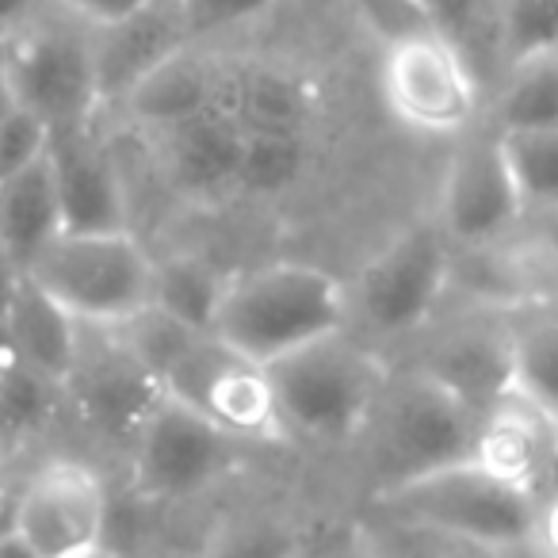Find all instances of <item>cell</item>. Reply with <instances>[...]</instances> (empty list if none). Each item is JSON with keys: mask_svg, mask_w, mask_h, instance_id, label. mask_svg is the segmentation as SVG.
Returning a JSON list of instances; mask_svg holds the SVG:
<instances>
[{"mask_svg": "<svg viewBox=\"0 0 558 558\" xmlns=\"http://www.w3.org/2000/svg\"><path fill=\"white\" fill-rule=\"evenodd\" d=\"M349 326V283L326 268L288 260L230 276L210 333L241 349L245 356L271 364Z\"/></svg>", "mask_w": 558, "mask_h": 558, "instance_id": "6da1fadb", "label": "cell"}, {"mask_svg": "<svg viewBox=\"0 0 558 558\" xmlns=\"http://www.w3.org/2000/svg\"><path fill=\"white\" fill-rule=\"evenodd\" d=\"M276 402L291 440L314 448H352L364 436L390 367L352 326L268 364Z\"/></svg>", "mask_w": 558, "mask_h": 558, "instance_id": "7a4b0ae2", "label": "cell"}, {"mask_svg": "<svg viewBox=\"0 0 558 558\" xmlns=\"http://www.w3.org/2000/svg\"><path fill=\"white\" fill-rule=\"evenodd\" d=\"M379 505L398 524L463 547H532L535 494L497 478L474 459H459L383 489Z\"/></svg>", "mask_w": 558, "mask_h": 558, "instance_id": "3957f363", "label": "cell"}, {"mask_svg": "<svg viewBox=\"0 0 558 558\" xmlns=\"http://www.w3.org/2000/svg\"><path fill=\"white\" fill-rule=\"evenodd\" d=\"M478 413L425 367L390 372L360 444L372 456L379 494L436 466L471 459Z\"/></svg>", "mask_w": 558, "mask_h": 558, "instance_id": "277c9868", "label": "cell"}, {"mask_svg": "<svg viewBox=\"0 0 558 558\" xmlns=\"http://www.w3.org/2000/svg\"><path fill=\"white\" fill-rule=\"evenodd\" d=\"M4 77L20 108L54 126L85 123L104 111L96 77V24L58 0L39 9L4 35Z\"/></svg>", "mask_w": 558, "mask_h": 558, "instance_id": "5b68a950", "label": "cell"}, {"mask_svg": "<svg viewBox=\"0 0 558 558\" xmlns=\"http://www.w3.org/2000/svg\"><path fill=\"white\" fill-rule=\"evenodd\" d=\"M154 256L131 230H62L27 268L81 326H126L154 306Z\"/></svg>", "mask_w": 558, "mask_h": 558, "instance_id": "8992f818", "label": "cell"}, {"mask_svg": "<svg viewBox=\"0 0 558 558\" xmlns=\"http://www.w3.org/2000/svg\"><path fill=\"white\" fill-rule=\"evenodd\" d=\"M165 379L119 329L81 326L77 356L62 383V402L85 440L111 456H131L146 421L165 402Z\"/></svg>", "mask_w": 558, "mask_h": 558, "instance_id": "52a82bcc", "label": "cell"}, {"mask_svg": "<svg viewBox=\"0 0 558 558\" xmlns=\"http://www.w3.org/2000/svg\"><path fill=\"white\" fill-rule=\"evenodd\" d=\"M165 390L215 421L238 444H288L268 364L245 356L215 333H195L165 367Z\"/></svg>", "mask_w": 558, "mask_h": 558, "instance_id": "ba28073f", "label": "cell"}, {"mask_svg": "<svg viewBox=\"0 0 558 558\" xmlns=\"http://www.w3.org/2000/svg\"><path fill=\"white\" fill-rule=\"evenodd\" d=\"M451 279V238L421 222L379 248L349 283L352 326L372 337H410L433 318Z\"/></svg>", "mask_w": 558, "mask_h": 558, "instance_id": "9c48e42d", "label": "cell"}, {"mask_svg": "<svg viewBox=\"0 0 558 558\" xmlns=\"http://www.w3.org/2000/svg\"><path fill=\"white\" fill-rule=\"evenodd\" d=\"M379 81L398 123L421 134H463L478 116V81L466 50L436 27L387 39Z\"/></svg>", "mask_w": 558, "mask_h": 558, "instance_id": "30bf717a", "label": "cell"}, {"mask_svg": "<svg viewBox=\"0 0 558 558\" xmlns=\"http://www.w3.org/2000/svg\"><path fill=\"white\" fill-rule=\"evenodd\" d=\"M111 527V494L100 466L85 456H47L27 466L20 539L32 558L100 555Z\"/></svg>", "mask_w": 558, "mask_h": 558, "instance_id": "8fae6325", "label": "cell"}, {"mask_svg": "<svg viewBox=\"0 0 558 558\" xmlns=\"http://www.w3.org/2000/svg\"><path fill=\"white\" fill-rule=\"evenodd\" d=\"M238 440L192 405L165 395L126 456L134 497L149 505H180L210 489L233 463Z\"/></svg>", "mask_w": 558, "mask_h": 558, "instance_id": "7c38bea8", "label": "cell"}, {"mask_svg": "<svg viewBox=\"0 0 558 558\" xmlns=\"http://www.w3.org/2000/svg\"><path fill=\"white\" fill-rule=\"evenodd\" d=\"M524 215V199L512 180L501 131L471 134L451 154L440 187V226L456 245L482 248L501 241Z\"/></svg>", "mask_w": 558, "mask_h": 558, "instance_id": "4fadbf2b", "label": "cell"}, {"mask_svg": "<svg viewBox=\"0 0 558 558\" xmlns=\"http://www.w3.org/2000/svg\"><path fill=\"white\" fill-rule=\"evenodd\" d=\"M47 157L58 180L65 230H131L123 169L111 142L96 131V119L54 126Z\"/></svg>", "mask_w": 558, "mask_h": 558, "instance_id": "5bb4252c", "label": "cell"}, {"mask_svg": "<svg viewBox=\"0 0 558 558\" xmlns=\"http://www.w3.org/2000/svg\"><path fill=\"white\" fill-rule=\"evenodd\" d=\"M195 43L184 0H149L146 9L96 27V77L100 104L116 108L149 70Z\"/></svg>", "mask_w": 558, "mask_h": 558, "instance_id": "9a60e30c", "label": "cell"}, {"mask_svg": "<svg viewBox=\"0 0 558 558\" xmlns=\"http://www.w3.org/2000/svg\"><path fill=\"white\" fill-rule=\"evenodd\" d=\"M474 463L494 471L512 486L539 489L558 471V425L555 417L527 402L524 395L509 390L494 405L478 413L474 428Z\"/></svg>", "mask_w": 558, "mask_h": 558, "instance_id": "2e32d148", "label": "cell"}, {"mask_svg": "<svg viewBox=\"0 0 558 558\" xmlns=\"http://www.w3.org/2000/svg\"><path fill=\"white\" fill-rule=\"evenodd\" d=\"M154 142L157 165L177 192L207 199V195H222L238 187L241 146H245V126L238 119L207 108L199 116L157 131Z\"/></svg>", "mask_w": 558, "mask_h": 558, "instance_id": "e0dca14e", "label": "cell"}, {"mask_svg": "<svg viewBox=\"0 0 558 558\" xmlns=\"http://www.w3.org/2000/svg\"><path fill=\"white\" fill-rule=\"evenodd\" d=\"M421 367L448 383L474 413H482L512 390V326L505 329L471 322V326L451 329L448 337L436 341Z\"/></svg>", "mask_w": 558, "mask_h": 558, "instance_id": "ac0fdd59", "label": "cell"}, {"mask_svg": "<svg viewBox=\"0 0 558 558\" xmlns=\"http://www.w3.org/2000/svg\"><path fill=\"white\" fill-rule=\"evenodd\" d=\"M215 70H218V58H210L199 47V39H195L184 50H177L172 58H165L157 70H149L116 108H123V116L138 131L157 134L165 126L180 123V119H192L210 108Z\"/></svg>", "mask_w": 558, "mask_h": 558, "instance_id": "d6986e66", "label": "cell"}, {"mask_svg": "<svg viewBox=\"0 0 558 558\" xmlns=\"http://www.w3.org/2000/svg\"><path fill=\"white\" fill-rule=\"evenodd\" d=\"M0 333L9 337V344L27 364L39 367L54 383H65L73 356H77L81 322L47 288H39L27 271L16 279V288H12L4 318H0Z\"/></svg>", "mask_w": 558, "mask_h": 558, "instance_id": "ffe728a7", "label": "cell"}, {"mask_svg": "<svg viewBox=\"0 0 558 558\" xmlns=\"http://www.w3.org/2000/svg\"><path fill=\"white\" fill-rule=\"evenodd\" d=\"M65 230L58 180L50 157H35L27 169L0 184V241L9 248L20 271L35 264V256Z\"/></svg>", "mask_w": 558, "mask_h": 558, "instance_id": "44dd1931", "label": "cell"}, {"mask_svg": "<svg viewBox=\"0 0 558 558\" xmlns=\"http://www.w3.org/2000/svg\"><path fill=\"white\" fill-rule=\"evenodd\" d=\"M65 413L62 383L32 367L9 337L0 333V444L4 451H27Z\"/></svg>", "mask_w": 558, "mask_h": 558, "instance_id": "7402d4cb", "label": "cell"}, {"mask_svg": "<svg viewBox=\"0 0 558 558\" xmlns=\"http://www.w3.org/2000/svg\"><path fill=\"white\" fill-rule=\"evenodd\" d=\"M314 88L303 73L271 62H238V123L260 131H306Z\"/></svg>", "mask_w": 558, "mask_h": 558, "instance_id": "603a6c76", "label": "cell"}, {"mask_svg": "<svg viewBox=\"0 0 558 558\" xmlns=\"http://www.w3.org/2000/svg\"><path fill=\"white\" fill-rule=\"evenodd\" d=\"M226 283H230V276H222L215 264L199 260V256H165L154 264V306L169 318L199 329V333H210Z\"/></svg>", "mask_w": 558, "mask_h": 558, "instance_id": "cb8c5ba5", "label": "cell"}, {"mask_svg": "<svg viewBox=\"0 0 558 558\" xmlns=\"http://www.w3.org/2000/svg\"><path fill=\"white\" fill-rule=\"evenodd\" d=\"M512 390L558 425V306L512 326Z\"/></svg>", "mask_w": 558, "mask_h": 558, "instance_id": "d4e9b609", "label": "cell"}, {"mask_svg": "<svg viewBox=\"0 0 558 558\" xmlns=\"http://www.w3.org/2000/svg\"><path fill=\"white\" fill-rule=\"evenodd\" d=\"M306 172V142L303 131H260L245 126L241 146L238 187L245 195H283L303 180Z\"/></svg>", "mask_w": 558, "mask_h": 558, "instance_id": "484cf974", "label": "cell"}, {"mask_svg": "<svg viewBox=\"0 0 558 558\" xmlns=\"http://www.w3.org/2000/svg\"><path fill=\"white\" fill-rule=\"evenodd\" d=\"M494 116L497 131L558 126V50L509 65V81L497 96Z\"/></svg>", "mask_w": 558, "mask_h": 558, "instance_id": "4316f807", "label": "cell"}, {"mask_svg": "<svg viewBox=\"0 0 558 558\" xmlns=\"http://www.w3.org/2000/svg\"><path fill=\"white\" fill-rule=\"evenodd\" d=\"M501 146L509 157L512 180L520 187L524 210L558 207V126L539 131H501Z\"/></svg>", "mask_w": 558, "mask_h": 558, "instance_id": "83f0119b", "label": "cell"}, {"mask_svg": "<svg viewBox=\"0 0 558 558\" xmlns=\"http://www.w3.org/2000/svg\"><path fill=\"white\" fill-rule=\"evenodd\" d=\"M494 39L505 65L558 50V0H494Z\"/></svg>", "mask_w": 558, "mask_h": 558, "instance_id": "f1b7e54d", "label": "cell"}, {"mask_svg": "<svg viewBox=\"0 0 558 558\" xmlns=\"http://www.w3.org/2000/svg\"><path fill=\"white\" fill-rule=\"evenodd\" d=\"M47 142H50V126L35 111L16 104L4 116V123H0V184L16 177L20 169H27L35 157L47 154Z\"/></svg>", "mask_w": 558, "mask_h": 558, "instance_id": "f546056e", "label": "cell"}, {"mask_svg": "<svg viewBox=\"0 0 558 558\" xmlns=\"http://www.w3.org/2000/svg\"><path fill=\"white\" fill-rule=\"evenodd\" d=\"M27 451H4L0 456V555H27L24 539H20V501H24V482H27Z\"/></svg>", "mask_w": 558, "mask_h": 558, "instance_id": "4dcf8cb0", "label": "cell"}, {"mask_svg": "<svg viewBox=\"0 0 558 558\" xmlns=\"http://www.w3.org/2000/svg\"><path fill=\"white\" fill-rule=\"evenodd\" d=\"M271 4H279V0H184L187 24H192V35L199 43L207 35L230 32V27H241L248 20L264 16Z\"/></svg>", "mask_w": 558, "mask_h": 558, "instance_id": "1f68e13d", "label": "cell"}, {"mask_svg": "<svg viewBox=\"0 0 558 558\" xmlns=\"http://www.w3.org/2000/svg\"><path fill=\"white\" fill-rule=\"evenodd\" d=\"M421 9H425L428 24L436 32H444L448 39H456L463 47L474 35V27H478L486 0H421Z\"/></svg>", "mask_w": 558, "mask_h": 558, "instance_id": "d6a6232c", "label": "cell"}, {"mask_svg": "<svg viewBox=\"0 0 558 558\" xmlns=\"http://www.w3.org/2000/svg\"><path fill=\"white\" fill-rule=\"evenodd\" d=\"M532 547L558 555V471L535 489V512H532Z\"/></svg>", "mask_w": 558, "mask_h": 558, "instance_id": "836d02e7", "label": "cell"}, {"mask_svg": "<svg viewBox=\"0 0 558 558\" xmlns=\"http://www.w3.org/2000/svg\"><path fill=\"white\" fill-rule=\"evenodd\" d=\"M58 4H65L70 12H77V16H85L88 24H111V20H123L131 16V12L146 9L149 0H58Z\"/></svg>", "mask_w": 558, "mask_h": 558, "instance_id": "e575fe53", "label": "cell"}, {"mask_svg": "<svg viewBox=\"0 0 558 558\" xmlns=\"http://www.w3.org/2000/svg\"><path fill=\"white\" fill-rule=\"evenodd\" d=\"M43 0H0V35L16 32L35 9H39Z\"/></svg>", "mask_w": 558, "mask_h": 558, "instance_id": "d590c367", "label": "cell"}, {"mask_svg": "<svg viewBox=\"0 0 558 558\" xmlns=\"http://www.w3.org/2000/svg\"><path fill=\"white\" fill-rule=\"evenodd\" d=\"M20 276H24V271L16 268V260H12L9 248H4V241H0V318H4V306H9L12 288H16Z\"/></svg>", "mask_w": 558, "mask_h": 558, "instance_id": "8d00e7d4", "label": "cell"}, {"mask_svg": "<svg viewBox=\"0 0 558 558\" xmlns=\"http://www.w3.org/2000/svg\"><path fill=\"white\" fill-rule=\"evenodd\" d=\"M16 108V96H12V88H9V77L0 73V123H4V116Z\"/></svg>", "mask_w": 558, "mask_h": 558, "instance_id": "74e56055", "label": "cell"}, {"mask_svg": "<svg viewBox=\"0 0 558 558\" xmlns=\"http://www.w3.org/2000/svg\"><path fill=\"white\" fill-rule=\"evenodd\" d=\"M547 253L555 256V264H558V207L555 210H547Z\"/></svg>", "mask_w": 558, "mask_h": 558, "instance_id": "f35d334b", "label": "cell"}, {"mask_svg": "<svg viewBox=\"0 0 558 558\" xmlns=\"http://www.w3.org/2000/svg\"><path fill=\"white\" fill-rule=\"evenodd\" d=\"M0 73H4V35H0Z\"/></svg>", "mask_w": 558, "mask_h": 558, "instance_id": "ab89813d", "label": "cell"}, {"mask_svg": "<svg viewBox=\"0 0 558 558\" xmlns=\"http://www.w3.org/2000/svg\"><path fill=\"white\" fill-rule=\"evenodd\" d=\"M0 456H4V444H0Z\"/></svg>", "mask_w": 558, "mask_h": 558, "instance_id": "60d3db41", "label": "cell"}]
</instances>
